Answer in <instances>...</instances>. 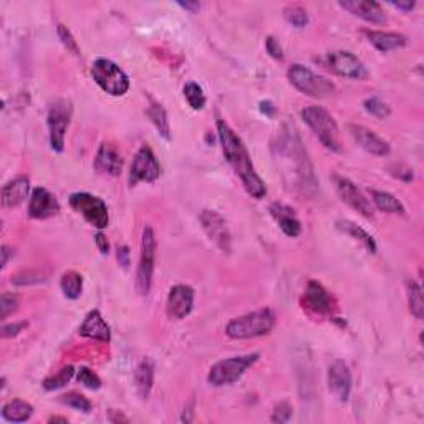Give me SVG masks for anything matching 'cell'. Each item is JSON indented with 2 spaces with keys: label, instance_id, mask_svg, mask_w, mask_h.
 Returning a JSON list of instances; mask_svg holds the SVG:
<instances>
[{
  "label": "cell",
  "instance_id": "cell-1",
  "mask_svg": "<svg viewBox=\"0 0 424 424\" xmlns=\"http://www.w3.org/2000/svg\"><path fill=\"white\" fill-rule=\"evenodd\" d=\"M272 149L275 165L280 169L287 188L307 196L315 194L318 188L315 172L297 128L289 123L282 126Z\"/></svg>",
  "mask_w": 424,
  "mask_h": 424
},
{
  "label": "cell",
  "instance_id": "cell-2",
  "mask_svg": "<svg viewBox=\"0 0 424 424\" xmlns=\"http://www.w3.org/2000/svg\"><path fill=\"white\" fill-rule=\"evenodd\" d=\"M218 136L222 146V153L225 161L231 165L234 172L238 176V179L244 184L245 191L252 197L262 199L267 194V186L255 171L254 162H252L250 154L247 151L245 144L242 139L234 132V130L224 119H218Z\"/></svg>",
  "mask_w": 424,
  "mask_h": 424
},
{
  "label": "cell",
  "instance_id": "cell-3",
  "mask_svg": "<svg viewBox=\"0 0 424 424\" xmlns=\"http://www.w3.org/2000/svg\"><path fill=\"white\" fill-rule=\"evenodd\" d=\"M277 317L272 308H259V310L245 313L234 318L225 326V335L232 340H250L268 335L275 326Z\"/></svg>",
  "mask_w": 424,
  "mask_h": 424
},
{
  "label": "cell",
  "instance_id": "cell-4",
  "mask_svg": "<svg viewBox=\"0 0 424 424\" xmlns=\"http://www.w3.org/2000/svg\"><path fill=\"white\" fill-rule=\"evenodd\" d=\"M300 114H302L303 121L315 132V136L326 149H330L333 153L342 151L338 125L335 121V118L325 108H321V106H307Z\"/></svg>",
  "mask_w": 424,
  "mask_h": 424
},
{
  "label": "cell",
  "instance_id": "cell-5",
  "mask_svg": "<svg viewBox=\"0 0 424 424\" xmlns=\"http://www.w3.org/2000/svg\"><path fill=\"white\" fill-rule=\"evenodd\" d=\"M259 358H260L259 353H249V355L232 356V358H225V360H220L215 365H212L209 374H207V383L215 388L227 386V384L236 383L238 378L244 377V373L250 368V366L257 363Z\"/></svg>",
  "mask_w": 424,
  "mask_h": 424
},
{
  "label": "cell",
  "instance_id": "cell-6",
  "mask_svg": "<svg viewBox=\"0 0 424 424\" xmlns=\"http://www.w3.org/2000/svg\"><path fill=\"white\" fill-rule=\"evenodd\" d=\"M91 77L101 90L112 96H123L130 90L128 75L108 59H96L93 61Z\"/></svg>",
  "mask_w": 424,
  "mask_h": 424
},
{
  "label": "cell",
  "instance_id": "cell-7",
  "mask_svg": "<svg viewBox=\"0 0 424 424\" xmlns=\"http://www.w3.org/2000/svg\"><path fill=\"white\" fill-rule=\"evenodd\" d=\"M287 77H289L292 85L297 88L300 93L312 96V98H326V96L333 95L335 91V85L330 80L313 73L310 68H307L303 65H292L287 70Z\"/></svg>",
  "mask_w": 424,
  "mask_h": 424
},
{
  "label": "cell",
  "instance_id": "cell-8",
  "mask_svg": "<svg viewBox=\"0 0 424 424\" xmlns=\"http://www.w3.org/2000/svg\"><path fill=\"white\" fill-rule=\"evenodd\" d=\"M154 264H156V236L151 225H146L141 236V255L136 271V290L143 297L151 290Z\"/></svg>",
  "mask_w": 424,
  "mask_h": 424
},
{
  "label": "cell",
  "instance_id": "cell-9",
  "mask_svg": "<svg viewBox=\"0 0 424 424\" xmlns=\"http://www.w3.org/2000/svg\"><path fill=\"white\" fill-rule=\"evenodd\" d=\"M68 202L70 207H72L75 212H78V214L95 229L103 231V229L108 227L109 214L103 199L93 196L90 192H75L70 196Z\"/></svg>",
  "mask_w": 424,
  "mask_h": 424
},
{
  "label": "cell",
  "instance_id": "cell-10",
  "mask_svg": "<svg viewBox=\"0 0 424 424\" xmlns=\"http://www.w3.org/2000/svg\"><path fill=\"white\" fill-rule=\"evenodd\" d=\"M72 113L73 108L68 100H55L48 108V136H50V148L55 153H63L65 135L72 121Z\"/></svg>",
  "mask_w": 424,
  "mask_h": 424
},
{
  "label": "cell",
  "instance_id": "cell-11",
  "mask_svg": "<svg viewBox=\"0 0 424 424\" xmlns=\"http://www.w3.org/2000/svg\"><path fill=\"white\" fill-rule=\"evenodd\" d=\"M161 174L162 167L159 165L156 156H154L153 149L146 144L141 146V149L132 159L130 178H128L131 188L139 183H154Z\"/></svg>",
  "mask_w": 424,
  "mask_h": 424
},
{
  "label": "cell",
  "instance_id": "cell-12",
  "mask_svg": "<svg viewBox=\"0 0 424 424\" xmlns=\"http://www.w3.org/2000/svg\"><path fill=\"white\" fill-rule=\"evenodd\" d=\"M199 220H201L202 229H204L206 236L209 237L212 244L224 254H229L232 250V237L222 215L215 211L204 209L199 215Z\"/></svg>",
  "mask_w": 424,
  "mask_h": 424
},
{
  "label": "cell",
  "instance_id": "cell-13",
  "mask_svg": "<svg viewBox=\"0 0 424 424\" xmlns=\"http://www.w3.org/2000/svg\"><path fill=\"white\" fill-rule=\"evenodd\" d=\"M324 63L326 68H330L331 72L340 75V77L351 80L368 78V72H366L363 61L350 52H331L324 59Z\"/></svg>",
  "mask_w": 424,
  "mask_h": 424
},
{
  "label": "cell",
  "instance_id": "cell-14",
  "mask_svg": "<svg viewBox=\"0 0 424 424\" xmlns=\"http://www.w3.org/2000/svg\"><path fill=\"white\" fill-rule=\"evenodd\" d=\"M331 179H333L335 189H337L338 196L344 204H348L351 209L360 212L365 218H371V215L374 214V207L371 204V201L366 199L365 194L358 189V186L353 183V181L338 174H335Z\"/></svg>",
  "mask_w": 424,
  "mask_h": 424
},
{
  "label": "cell",
  "instance_id": "cell-15",
  "mask_svg": "<svg viewBox=\"0 0 424 424\" xmlns=\"http://www.w3.org/2000/svg\"><path fill=\"white\" fill-rule=\"evenodd\" d=\"M194 307V290L192 287L179 284L174 285L167 294L166 312L167 317L174 320H183L192 312Z\"/></svg>",
  "mask_w": 424,
  "mask_h": 424
},
{
  "label": "cell",
  "instance_id": "cell-16",
  "mask_svg": "<svg viewBox=\"0 0 424 424\" xmlns=\"http://www.w3.org/2000/svg\"><path fill=\"white\" fill-rule=\"evenodd\" d=\"M328 390L340 403H347L351 395V371L342 360L333 361L328 368Z\"/></svg>",
  "mask_w": 424,
  "mask_h": 424
},
{
  "label": "cell",
  "instance_id": "cell-17",
  "mask_svg": "<svg viewBox=\"0 0 424 424\" xmlns=\"http://www.w3.org/2000/svg\"><path fill=\"white\" fill-rule=\"evenodd\" d=\"M348 132H350L351 138L356 141L361 149L373 154V156L384 158L391 153L390 143L384 141L383 138H379L377 132L368 130V128L361 125H348Z\"/></svg>",
  "mask_w": 424,
  "mask_h": 424
},
{
  "label": "cell",
  "instance_id": "cell-18",
  "mask_svg": "<svg viewBox=\"0 0 424 424\" xmlns=\"http://www.w3.org/2000/svg\"><path fill=\"white\" fill-rule=\"evenodd\" d=\"M303 307L317 315H333V298L321 284L315 280L308 282L307 289L303 294Z\"/></svg>",
  "mask_w": 424,
  "mask_h": 424
},
{
  "label": "cell",
  "instance_id": "cell-19",
  "mask_svg": "<svg viewBox=\"0 0 424 424\" xmlns=\"http://www.w3.org/2000/svg\"><path fill=\"white\" fill-rule=\"evenodd\" d=\"M60 212L56 197L45 188H35L29 201V215L32 219H50Z\"/></svg>",
  "mask_w": 424,
  "mask_h": 424
},
{
  "label": "cell",
  "instance_id": "cell-20",
  "mask_svg": "<svg viewBox=\"0 0 424 424\" xmlns=\"http://www.w3.org/2000/svg\"><path fill=\"white\" fill-rule=\"evenodd\" d=\"M338 6L343 10L350 12L351 15L365 22H370V24H386V15H384V10L378 2H370V0H340Z\"/></svg>",
  "mask_w": 424,
  "mask_h": 424
},
{
  "label": "cell",
  "instance_id": "cell-21",
  "mask_svg": "<svg viewBox=\"0 0 424 424\" xmlns=\"http://www.w3.org/2000/svg\"><path fill=\"white\" fill-rule=\"evenodd\" d=\"M78 333L80 337L96 340V342H112V330H109V325L106 324L103 315L98 310H91L88 313L83 324L80 325Z\"/></svg>",
  "mask_w": 424,
  "mask_h": 424
},
{
  "label": "cell",
  "instance_id": "cell-22",
  "mask_svg": "<svg viewBox=\"0 0 424 424\" xmlns=\"http://www.w3.org/2000/svg\"><path fill=\"white\" fill-rule=\"evenodd\" d=\"M268 211H271L273 220L278 224V227L282 229L285 236L294 238L302 234V224H300L297 214L292 207L282 204V202H273Z\"/></svg>",
  "mask_w": 424,
  "mask_h": 424
},
{
  "label": "cell",
  "instance_id": "cell-23",
  "mask_svg": "<svg viewBox=\"0 0 424 424\" xmlns=\"http://www.w3.org/2000/svg\"><path fill=\"white\" fill-rule=\"evenodd\" d=\"M30 191V181L26 176H17L2 188L3 207H19L25 201Z\"/></svg>",
  "mask_w": 424,
  "mask_h": 424
},
{
  "label": "cell",
  "instance_id": "cell-24",
  "mask_svg": "<svg viewBox=\"0 0 424 424\" xmlns=\"http://www.w3.org/2000/svg\"><path fill=\"white\" fill-rule=\"evenodd\" d=\"M95 167H96V171L103 172V174L119 176L123 169V159L113 146L103 143L100 146L98 153H96Z\"/></svg>",
  "mask_w": 424,
  "mask_h": 424
},
{
  "label": "cell",
  "instance_id": "cell-25",
  "mask_svg": "<svg viewBox=\"0 0 424 424\" xmlns=\"http://www.w3.org/2000/svg\"><path fill=\"white\" fill-rule=\"evenodd\" d=\"M154 370H156V365H154L151 358H144V360H141V363L136 366L135 386L141 400H148L149 395H151L154 384Z\"/></svg>",
  "mask_w": 424,
  "mask_h": 424
},
{
  "label": "cell",
  "instance_id": "cell-26",
  "mask_svg": "<svg viewBox=\"0 0 424 424\" xmlns=\"http://www.w3.org/2000/svg\"><path fill=\"white\" fill-rule=\"evenodd\" d=\"M365 35L368 37L371 45L381 53H388L391 50H396V48H403V47H406V43H408V38L401 33L366 30Z\"/></svg>",
  "mask_w": 424,
  "mask_h": 424
},
{
  "label": "cell",
  "instance_id": "cell-27",
  "mask_svg": "<svg viewBox=\"0 0 424 424\" xmlns=\"http://www.w3.org/2000/svg\"><path fill=\"white\" fill-rule=\"evenodd\" d=\"M337 229H338V231L347 234V236L355 238L356 242H360V244L363 245L365 249L370 252V254H377V252H378L377 241H374L373 236H370V234L366 232L363 227H360V225L351 222V220H338Z\"/></svg>",
  "mask_w": 424,
  "mask_h": 424
},
{
  "label": "cell",
  "instance_id": "cell-28",
  "mask_svg": "<svg viewBox=\"0 0 424 424\" xmlns=\"http://www.w3.org/2000/svg\"><path fill=\"white\" fill-rule=\"evenodd\" d=\"M32 414L33 406L22 400L8 401L2 408V418L8 423H25L32 418Z\"/></svg>",
  "mask_w": 424,
  "mask_h": 424
},
{
  "label": "cell",
  "instance_id": "cell-29",
  "mask_svg": "<svg viewBox=\"0 0 424 424\" xmlns=\"http://www.w3.org/2000/svg\"><path fill=\"white\" fill-rule=\"evenodd\" d=\"M371 201L373 204L378 207L379 211L388 212V214H397V215H404V206L403 202L400 201L396 196H393L390 192L384 191H371Z\"/></svg>",
  "mask_w": 424,
  "mask_h": 424
},
{
  "label": "cell",
  "instance_id": "cell-30",
  "mask_svg": "<svg viewBox=\"0 0 424 424\" xmlns=\"http://www.w3.org/2000/svg\"><path fill=\"white\" fill-rule=\"evenodd\" d=\"M148 116L151 118L153 125L156 126L159 135H161L166 141H169L171 139V126H169V119H167L166 109L162 108L159 103H156V101L151 100V105H149V108H148Z\"/></svg>",
  "mask_w": 424,
  "mask_h": 424
},
{
  "label": "cell",
  "instance_id": "cell-31",
  "mask_svg": "<svg viewBox=\"0 0 424 424\" xmlns=\"http://www.w3.org/2000/svg\"><path fill=\"white\" fill-rule=\"evenodd\" d=\"M60 287L66 298L77 300V298H80V295H82V290H83V277L75 271L65 272L63 275H61Z\"/></svg>",
  "mask_w": 424,
  "mask_h": 424
},
{
  "label": "cell",
  "instance_id": "cell-32",
  "mask_svg": "<svg viewBox=\"0 0 424 424\" xmlns=\"http://www.w3.org/2000/svg\"><path fill=\"white\" fill-rule=\"evenodd\" d=\"M406 292H408V303L411 313H413L418 320H421L424 315V300L421 287L414 280H408L406 282Z\"/></svg>",
  "mask_w": 424,
  "mask_h": 424
},
{
  "label": "cell",
  "instance_id": "cell-33",
  "mask_svg": "<svg viewBox=\"0 0 424 424\" xmlns=\"http://www.w3.org/2000/svg\"><path fill=\"white\" fill-rule=\"evenodd\" d=\"M73 374H75V368L72 365L63 366L59 373L52 374V377H48L45 381H43V390L45 391L60 390V388H63L65 384L70 383V379L73 378Z\"/></svg>",
  "mask_w": 424,
  "mask_h": 424
},
{
  "label": "cell",
  "instance_id": "cell-34",
  "mask_svg": "<svg viewBox=\"0 0 424 424\" xmlns=\"http://www.w3.org/2000/svg\"><path fill=\"white\" fill-rule=\"evenodd\" d=\"M184 98L188 101V105L191 106L192 109H202L206 106V95L202 91V88L197 85L196 82H189L184 85Z\"/></svg>",
  "mask_w": 424,
  "mask_h": 424
},
{
  "label": "cell",
  "instance_id": "cell-35",
  "mask_svg": "<svg viewBox=\"0 0 424 424\" xmlns=\"http://www.w3.org/2000/svg\"><path fill=\"white\" fill-rule=\"evenodd\" d=\"M363 108L366 109V113H370L371 116L384 119L391 114V108L386 101L379 98V96H370L363 101Z\"/></svg>",
  "mask_w": 424,
  "mask_h": 424
},
{
  "label": "cell",
  "instance_id": "cell-36",
  "mask_svg": "<svg viewBox=\"0 0 424 424\" xmlns=\"http://www.w3.org/2000/svg\"><path fill=\"white\" fill-rule=\"evenodd\" d=\"M60 403L70 406V408H73L77 411H82V413H90L91 411L90 400H88L86 396L80 395V393H77V391H70V393H66V395L60 396Z\"/></svg>",
  "mask_w": 424,
  "mask_h": 424
},
{
  "label": "cell",
  "instance_id": "cell-37",
  "mask_svg": "<svg viewBox=\"0 0 424 424\" xmlns=\"http://www.w3.org/2000/svg\"><path fill=\"white\" fill-rule=\"evenodd\" d=\"M284 17L290 25L297 26V29H302V26L308 25V13H307V10H305V8L298 7V6L285 7L284 8Z\"/></svg>",
  "mask_w": 424,
  "mask_h": 424
},
{
  "label": "cell",
  "instance_id": "cell-38",
  "mask_svg": "<svg viewBox=\"0 0 424 424\" xmlns=\"http://www.w3.org/2000/svg\"><path fill=\"white\" fill-rule=\"evenodd\" d=\"M77 379L80 384H83V386L88 388V390H100L101 388V379L98 374H96L95 371H91L90 368H86V366H82V368L78 370Z\"/></svg>",
  "mask_w": 424,
  "mask_h": 424
},
{
  "label": "cell",
  "instance_id": "cell-39",
  "mask_svg": "<svg viewBox=\"0 0 424 424\" xmlns=\"http://www.w3.org/2000/svg\"><path fill=\"white\" fill-rule=\"evenodd\" d=\"M19 295L15 294H8V292H3L2 297H0V318L6 320V318L17 310L19 307Z\"/></svg>",
  "mask_w": 424,
  "mask_h": 424
},
{
  "label": "cell",
  "instance_id": "cell-40",
  "mask_svg": "<svg viewBox=\"0 0 424 424\" xmlns=\"http://www.w3.org/2000/svg\"><path fill=\"white\" fill-rule=\"evenodd\" d=\"M56 32H59L60 42L63 43V47L66 48V50L72 52L73 55H77V56H78V55H80V48H78L77 40L73 38L72 32H70V30L66 29L65 25H59V26H56Z\"/></svg>",
  "mask_w": 424,
  "mask_h": 424
},
{
  "label": "cell",
  "instance_id": "cell-41",
  "mask_svg": "<svg viewBox=\"0 0 424 424\" xmlns=\"http://www.w3.org/2000/svg\"><path fill=\"white\" fill-rule=\"evenodd\" d=\"M292 414H294V409H292V406L287 403V401H282V403H278L275 406V409H273V414H272V421L273 423H289Z\"/></svg>",
  "mask_w": 424,
  "mask_h": 424
},
{
  "label": "cell",
  "instance_id": "cell-42",
  "mask_svg": "<svg viewBox=\"0 0 424 424\" xmlns=\"http://www.w3.org/2000/svg\"><path fill=\"white\" fill-rule=\"evenodd\" d=\"M29 324L26 321H17V324H10V325H3L2 328H0V337L2 338H12L17 337V335L20 333L22 330L26 328Z\"/></svg>",
  "mask_w": 424,
  "mask_h": 424
},
{
  "label": "cell",
  "instance_id": "cell-43",
  "mask_svg": "<svg viewBox=\"0 0 424 424\" xmlns=\"http://www.w3.org/2000/svg\"><path fill=\"white\" fill-rule=\"evenodd\" d=\"M43 278L40 273H33V272H24L19 273L17 277L12 278V284L15 285H29V284H37V282H42Z\"/></svg>",
  "mask_w": 424,
  "mask_h": 424
},
{
  "label": "cell",
  "instance_id": "cell-44",
  "mask_svg": "<svg viewBox=\"0 0 424 424\" xmlns=\"http://www.w3.org/2000/svg\"><path fill=\"white\" fill-rule=\"evenodd\" d=\"M265 48H267L268 55H271L272 59L284 60V50H282L278 40H275L273 37H267V40H265Z\"/></svg>",
  "mask_w": 424,
  "mask_h": 424
},
{
  "label": "cell",
  "instance_id": "cell-45",
  "mask_svg": "<svg viewBox=\"0 0 424 424\" xmlns=\"http://www.w3.org/2000/svg\"><path fill=\"white\" fill-rule=\"evenodd\" d=\"M390 171H391V176H395V178H397V179H403V181H406V183L413 181V171L408 169V167L391 166Z\"/></svg>",
  "mask_w": 424,
  "mask_h": 424
},
{
  "label": "cell",
  "instance_id": "cell-46",
  "mask_svg": "<svg viewBox=\"0 0 424 424\" xmlns=\"http://www.w3.org/2000/svg\"><path fill=\"white\" fill-rule=\"evenodd\" d=\"M95 242H96V245H98V249H100V252L101 254H109V242H108V238H106V236L103 232H98L95 236Z\"/></svg>",
  "mask_w": 424,
  "mask_h": 424
},
{
  "label": "cell",
  "instance_id": "cell-47",
  "mask_svg": "<svg viewBox=\"0 0 424 424\" xmlns=\"http://www.w3.org/2000/svg\"><path fill=\"white\" fill-rule=\"evenodd\" d=\"M118 260H119V265H123V267L128 268V265H130V249H128L126 245L118 247Z\"/></svg>",
  "mask_w": 424,
  "mask_h": 424
},
{
  "label": "cell",
  "instance_id": "cell-48",
  "mask_svg": "<svg viewBox=\"0 0 424 424\" xmlns=\"http://www.w3.org/2000/svg\"><path fill=\"white\" fill-rule=\"evenodd\" d=\"M390 6L397 8V10L411 12L414 7H416V2H411V0H406V2H390Z\"/></svg>",
  "mask_w": 424,
  "mask_h": 424
},
{
  "label": "cell",
  "instance_id": "cell-49",
  "mask_svg": "<svg viewBox=\"0 0 424 424\" xmlns=\"http://www.w3.org/2000/svg\"><path fill=\"white\" fill-rule=\"evenodd\" d=\"M178 6L184 10H189L191 13H197L201 10V3L199 2H178Z\"/></svg>",
  "mask_w": 424,
  "mask_h": 424
},
{
  "label": "cell",
  "instance_id": "cell-50",
  "mask_svg": "<svg viewBox=\"0 0 424 424\" xmlns=\"http://www.w3.org/2000/svg\"><path fill=\"white\" fill-rule=\"evenodd\" d=\"M260 112L272 116V114L275 113V106H273L271 101H262V103H260Z\"/></svg>",
  "mask_w": 424,
  "mask_h": 424
},
{
  "label": "cell",
  "instance_id": "cell-51",
  "mask_svg": "<svg viewBox=\"0 0 424 424\" xmlns=\"http://www.w3.org/2000/svg\"><path fill=\"white\" fill-rule=\"evenodd\" d=\"M10 249H8L7 245H2V267H6L8 262V257H10Z\"/></svg>",
  "mask_w": 424,
  "mask_h": 424
},
{
  "label": "cell",
  "instance_id": "cell-52",
  "mask_svg": "<svg viewBox=\"0 0 424 424\" xmlns=\"http://www.w3.org/2000/svg\"><path fill=\"white\" fill-rule=\"evenodd\" d=\"M184 413H188V414H192V404H191V408H188V409H184ZM183 421H186V423H191L192 421V418L191 416H186V414H183Z\"/></svg>",
  "mask_w": 424,
  "mask_h": 424
},
{
  "label": "cell",
  "instance_id": "cell-53",
  "mask_svg": "<svg viewBox=\"0 0 424 424\" xmlns=\"http://www.w3.org/2000/svg\"><path fill=\"white\" fill-rule=\"evenodd\" d=\"M48 421H50V423H63V424H66V423H68V419L60 418V416H52L50 419H48Z\"/></svg>",
  "mask_w": 424,
  "mask_h": 424
}]
</instances>
